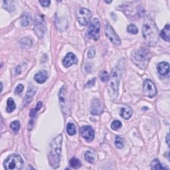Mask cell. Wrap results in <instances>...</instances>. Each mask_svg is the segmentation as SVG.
<instances>
[{
    "label": "cell",
    "instance_id": "6da1fadb",
    "mask_svg": "<svg viewBox=\"0 0 170 170\" xmlns=\"http://www.w3.org/2000/svg\"><path fill=\"white\" fill-rule=\"evenodd\" d=\"M142 35L147 45H153L158 40V30L155 23L150 16L145 17L142 27Z\"/></svg>",
    "mask_w": 170,
    "mask_h": 170
},
{
    "label": "cell",
    "instance_id": "7a4b0ae2",
    "mask_svg": "<svg viewBox=\"0 0 170 170\" xmlns=\"http://www.w3.org/2000/svg\"><path fill=\"white\" fill-rule=\"evenodd\" d=\"M62 142V135L60 134L52 141L51 144V150H50L49 155V164L52 168L55 169L59 167Z\"/></svg>",
    "mask_w": 170,
    "mask_h": 170
},
{
    "label": "cell",
    "instance_id": "3957f363",
    "mask_svg": "<svg viewBox=\"0 0 170 170\" xmlns=\"http://www.w3.org/2000/svg\"><path fill=\"white\" fill-rule=\"evenodd\" d=\"M122 69L121 65H118L112 69L111 72L108 84V93L113 100H115L118 95V87L122 74Z\"/></svg>",
    "mask_w": 170,
    "mask_h": 170
},
{
    "label": "cell",
    "instance_id": "277c9868",
    "mask_svg": "<svg viewBox=\"0 0 170 170\" xmlns=\"http://www.w3.org/2000/svg\"><path fill=\"white\" fill-rule=\"evenodd\" d=\"M24 162L22 157L18 154H11L4 162L6 169H21L23 168Z\"/></svg>",
    "mask_w": 170,
    "mask_h": 170
},
{
    "label": "cell",
    "instance_id": "5b68a950",
    "mask_svg": "<svg viewBox=\"0 0 170 170\" xmlns=\"http://www.w3.org/2000/svg\"><path fill=\"white\" fill-rule=\"evenodd\" d=\"M147 52L146 50L143 49L138 50L132 54V61L138 67L141 69H144L147 63Z\"/></svg>",
    "mask_w": 170,
    "mask_h": 170
},
{
    "label": "cell",
    "instance_id": "8992f818",
    "mask_svg": "<svg viewBox=\"0 0 170 170\" xmlns=\"http://www.w3.org/2000/svg\"><path fill=\"white\" fill-rule=\"evenodd\" d=\"M46 23L41 15H37L34 21V31L39 38H43L46 33Z\"/></svg>",
    "mask_w": 170,
    "mask_h": 170
},
{
    "label": "cell",
    "instance_id": "52a82bcc",
    "mask_svg": "<svg viewBox=\"0 0 170 170\" xmlns=\"http://www.w3.org/2000/svg\"><path fill=\"white\" fill-rule=\"evenodd\" d=\"M100 21L97 18H94L91 21L90 26L88 29L87 33L90 38L94 41L99 40L100 37Z\"/></svg>",
    "mask_w": 170,
    "mask_h": 170
},
{
    "label": "cell",
    "instance_id": "ba28073f",
    "mask_svg": "<svg viewBox=\"0 0 170 170\" xmlns=\"http://www.w3.org/2000/svg\"><path fill=\"white\" fill-rule=\"evenodd\" d=\"M77 17L78 23L81 26H86L89 24L91 18L90 11L86 8H80L77 12Z\"/></svg>",
    "mask_w": 170,
    "mask_h": 170
},
{
    "label": "cell",
    "instance_id": "9c48e42d",
    "mask_svg": "<svg viewBox=\"0 0 170 170\" xmlns=\"http://www.w3.org/2000/svg\"><path fill=\"white\" fill-rule=\"evenodd\" d=\"M105 34L106 37L111 41L115 45L119 46L121 45V40L115 31L113 29V27L110 25L108 22H106L105 24Z\"/></svg>",
    "mask_w": 170,
    "mask_h": 170
},
{
    "label": "cell",
    "instance_id": "30bf717a",
    "mask_svg": "<svg viewBox=\"0 0 170 170\" xmlns=\"http://www.w3.org/2000/svg\"><path fill=\"white\" fill-rule=\"evenodd\" d=\"M144 95L149 98H153L157 94L156 87L152 81L148 79L145 80L143 83Z\"/></svg>",
    "mask_w": 170,
    "mask_h": 170
},
{
    "label": "cell",
    "instance_id": "8fae6325",
    "mask_svg": "<svg viewBox=\"0 0 170 170\" xmlns=\"http://www.w3.org/2000/svg\"><path fill=\"white\" fill-rule=\"evenodd\" d=\"M82 136L87 141H91L94 138V132L93 128L90 126H85L80 129Z\"/></svg>",
    "mask_w": 170,
    "mask_h": 170
},
{
    "label": "cell",
    "instance_id": "7c38bea8",
    "mask_svg": "<svg viewBox=\"0 0 170 170\" xmlns=\"http://www.w3.org/2000/svg\"><path fill=\"white\" fill-rule=\"evenodd\" d=\"M67 86L63 85L62 88L60 90V92L59 94V102L60 105L61 106V108L62 111H65L66 110V103H67Z\"/></svg>",
    "mask_w": 170,
    "mask_h": 170
},
{
    "label": "cell",
    "instance_id": "4fadbf2b",
    "mask_svg": "<svg viewBox=\"0 0 170 170\" xmlns=\"http://www.w3.org/2000/svg\"><path fill=\"white\" fill-rule=\"evenodd\" d=\"M102 103L99 99H94L91 104L90 112L93 115H99L102 112Z\"/></svg>",
    "mask_w": 170,
    "mask_h": 170
},
{
    "label": "cell",
    "instance_id": "5bb4252c",
    "mask_svg": "<svg viewBox=\"0 0 170 170\" xmlns=\"http://www.w3.org/2000/svg\"><path fill=\"white\" fill-rule=\"evenodd\" d=\"M77 56H75L72 53H69L65 56L63 61H62V63L65 67H69L73 65L74 64H77Z\"/></svg>",
    "mask_w": 170,
    "mask_h": 170
},
{
    "label": "cell",
    "instance_id": "9a60e30c",
    "mask_svg": "<svg viewBox=\"0 0 170 170\" xmlns=\"http://www.w3.org/2000/svg\"><path fill=\"white\" fill-rule=\"evenodd\" d=\"M36 93V89L33 87L30 86L28 89L27 93L24 99V106H27L32 101L33 96Z\"/></svg>",
    "mask_w": 170,
    "mask_h": 170
},
{
    "label": "cell",
    "instance_id": "2e32d148",
    "mask_svg": "<svg viewBox=\"0 0 170 170\" xmlns=\"http://www.w3.org/2000/svg\"><path fill=\"white\" fill-rule=\"evenodd\" d=\"M157 70L159 74L162 76H165L169 72V65L167 62H162L157 65Z\"/></svg>",
    "mask_w": 170,
    "mask_h": 170
},
{
    "label": "cell",
    "instance_id": "e0dca14e",
    "mask_svg": "<svg viewBox=\"0 0 170 170\" xmlns=\"http://www.w3.org/2000/svg\"><path fill=\"white\" fill-rule=\"evenodd\" d=\"M47 78H48V74H47V71L43 70V71H40L39 72H37V73L35 75L34 79L37 83H38L39 84H43L47 80Z\"/></svg>",
    "mask_w": 170,
    "mask_h": 170
},
{
    "label": "cell",
    "instance_id": "ac0fdd59",
    "mask_svg": "<svg viewBox=\"0 0 170 170\" xmlns=\"http://www.w3.org/2000/svg\"><path fill=\"white\" fill-rule=\"evenodd\" d=\"M120 115L124 119L128 120L132 115V110L129 106H125L122 107L120 108Z\"/></svg>",
    "mask_w": 170,
    "mask_h": 170
},
{
    "label": "cell",
    "instance_id": "d6986e66",
    "mask_svg": "<svg viewBox=\"0 0 170 170\" xmlns=\"http://www.w3.org/2000/svg\"><path fill=\"white\" fill-rule=\"evenodd\" d=\"M160 37L162 38L166 41H169L170 39V29H169V25L167 24L165 27L162 30L161 33L159 34Z\"/></svg>",
    "mask_w": 170,
    "mask_h": 170
},
{
    "label": "cell",
    "instance_id": "ffe728a7",
    "mask_svg": "<svg viewBox=\"0 0 170 170\" xmlns=\"http://www.w3.org/2000/svg\"><path fill=\"white\" fill-rule=\"evenodd\" d=\"M31 21V15L28 13L26 12L24 13L21 17V24L23 27H27L29 25Z\"/></svg>",
    "mask_w": 170,
    "mask_h": 170
},
{
    "label": "cell",
    "instance_id": "44dd1931",
    "mask_svg": "<svg viewBox=\"0 0 170 170\" xmlns=\"http://www.w3.org/2000/svg\"><path fill=\"white\" fill-rule=\"evenodd\" d=\"M84 158L86 161L89 163H93L95 161V154L93 152V151H87V152L84 154Z\"/></svg>",
    "mask_w": 170,
    "mask_h": 170
},
{
    "label": "cell",
    "instance_id": "7402d4cb",
    "mask_svg": "<svg viewBox=\"0 0 170 170\" xmlns=\"http://www.w3.org/2000/svg\"><path fill=\"white\" fill-rule=\"evenodd\" d=\"M69 163H70V165L72 167V168L74 169L79 168L82 165L81 162L75 157H72V158L70 159V162Z\"/></svg>",
    "mask_w": 170,
    "mask_h": 170
},
{
    "label": "cell",
    "instance_id": "603a6c76",
    "mask_svg": "<svg viewBox=\"0 0 170 170\" xmlns=\"http://www.w3.org/2000/svg\"><path fill=\"white\" fill-rule=\"evenodd\" d=\"M15 108H16V106H15V104L14 101L13 99L11 98L8 99L7 102V108H6V111L9 113H10L15 111Z\"/></svg>",
    "mask_w": 170,
    "mask_h": 170
},
{
    "label": "cell",
    "instance_id": "cb8c5ba5",
    "mask_svg": "<svg viewBox=\"0 0 170 170\" xmlns=\"http://www.w3.org/2000/svg\"><path fill=\"white\" fill-rule=\"evenodd\" d=\"M165 168V167H163L162 163L157 159H153L151 163V169H164Z\"/></svg>",
    "mask_w": 170,
    "mask_h": 170
},
{
    "label": "cell",
    "instance_id": "d4e9b609",
    "mask_svg": "<svg viewBox=\"0 0 170 170\" xmlns=\"http://www.w3.org/2000/svg\"><path fill=\"white\" fill-rule=\"evenodd\" d=\"M20 44L24 48H30V47L33 45V41L32 40L28 38V37H25V38L21 39Z\"/></svg>",
    "mask_w": 170,
    "mask_h": 170
},
{
    "label": "cell",
    "instance_id": "484cf974",
    "mask_svg": "<svg viewBox=\"0 0 170 170\" xmlns=\"http://www.w3.org/2000/svg\"><path fill=\"white\" fill-rule=\"evenodd\" d=\"M67 132L68 135L70 136H73L77 133V128L75 125L73 123L69 122L67 126Z\"/></svg>",
    "mask_w": 170,
    "mask_h": 170
},
{
    "label": "cell",
    "instance_id": "4316f807",
    "mask_svg": "<svg viewBox=\"0 0 170 170\" xmlns=\"http://www.w3.org/2000/svg\"><path fill=\"white\" fill-rule=\"evenodd\" d=\"M115 146L117 147L118 149H122L123 148L124 146V140L120 136H117L116 138L115 141H114Z\"/></svg>",
    "mask_w": 170,
    "mask_h": 170
},
{
    "label": "cell",
    "instance_id": "83f0119b",
    "mask_svg": "<svg viewBox=\"0 0 170 170\" xmlns=\"http://www.w3.org/2000/svg\"><path fill=\"white\" fill-rule=\"evenodd\" d=\"M4 8L7 9L9 12H13L15 9V7L14 5V2H10V1H4Z\"/></svg>",
    "mask_w": 170,
    "mask_h": 170
},
{
    "label": "cell",
    "instance_id": "f1b7e54d",
    "mask_svg": "<svg viewBox=\"0 0 170 170\" xmlns=\"http://www.w3.org/2000/svg\"><path fill=\"white\" fill-rule=\"evenodd\" d=\"M10 127L12 129V130L14 132L15 134H17L19 130H20V124L19 121L17 120H15L12 122L11 124H10Z\"/></svg>",
    "mask_w": 170,
    "mask_h": 170
},
{
    "label": "cell",
    "instance_id": "f546056e",
    "mask_svg": "<svg viewBox=\"0 0 170 170\" xmlns=\"http://www.w3.org/2000/svg\"><path fill=\"white\" fill-rule=\"evenodd\" d=\"M127 31L131 34H137L138 32V29L135 25L130 24L127 27Z\"/></svg>",
    "mask_w": 170,
    "mask_h": 170
},
{
    "label": "cell",
    "instance_id": "4dcf8cb0",
    "mask_svg": "<svg viewBox=\"0 0 170 170\" xmlns=\"http://www.w3.org/2000/svg\"><path fill=\"white\" fill-rule=\"evenodd\" d=\"M122 123L119 120H114L112 122L111 124V128L113 130H117L118 129L122 127Z\"/></svg>",
    "mask_w": 170,
    "mask_h": 170
},
{
    "label": "cell",
    "instance_id": "1f68e13d",
    "mask_svg": "<svg viewBox=\"0 0 170 170\" xmlns=\"http://www.w3.org/2000/svg\"><path fill=\"white\" fill-rule=\"evenodd\" d=\"M99 77L100 80L104 82V83H105V82L109 80V74L106 71H102V72H100Z\"/></svg>",
    "mask_w": 170,
    "mask_h": 170
},
{
    "label": "cell",
    "instance_id": "d6a6232c",
    "mask_svg": "<svg viewBox=\"0 0 170 170\" xmlns=\"http://www.w3.org/2000/svg\"><path fill=\"white\" fill-rule=\"evenodd\" d=\"M96 55V50L94 47H91L88 51V56L90 59H93L94 57V56Z\"/></svg>",
    "mask_w": 170,
    "mask_h": 170
},
{
    "label": "cell",
    "instance_id": "836d02e7",
    "mask_svg": "<svg viewBox=\"0 0 170 170\" xmlns=\"http://www.w3.org/2000/svg\"><path fill=\"white\" fill-rule=\"evenodd\" d=\"M23 89H24V87H23V84H19L18 86L16 88H15L14 93H15V94H20L22 92H23Z\"/></svg>",
    "mask_w": 170,
    "mask_h": 170
},
{
    "label": "cell",
    "instance_id": "e575fe53",
    "mask_svg": "<svg viewBox=\"0 0 170 170\" xmlns=\"http://www.w3.org/2000/svg\"><path fill=\"white\" fill-rule=\"evenodd\" d=\"M95 80H96V78H93L92 80H89L88 83L86 84V87H88V88H89V87H93L94 84H95Z\"/></svg>",
    "mask_w": 170,
    "mask_h": 170
},
{
    "label": "cell",
    "instance_id": "d590c367",
    "mask_svg": "<svg viewBox=\"0 0 170 170\" xmlns=\"http://www.w3.org/2000/svg\"><path fill=\"white\" fill-rule=\"evenodd\" d=\"M39 3L43 7H49L50 4H51V2L45 0V1H39Z\"/></svg>",
    "mask_w": 170,
    "mask_h": 170
},
{
    "label": "cell",
    "instance_id": "8d00e7d4",
    "mask_svg": "<svg viewBox=\"0 0 170 170\" xmlns=\"http://www.w3.org/2000/svg\"><path fill=\"white\" fill-rule=\"evenodd\" d=\"M41 107H42V102L39 101V102H38L37 103L36 108H35V111L37 112V111H39L41 108Z\"/></svg>",
    "mask_w": 170,
    "mask_h": 170
},
{
    "label": "cell",
    "instance_id": "74e56055",
    "mask_svg": "<svg viewBox=\"0 0 170 170\" xmlns=\"http://www.w3.org/2000/svg\"><path fill=\"white\" fill-rule=\"evenodd\" d=\"M36 114H37V111H35V109L34 108V109H32V110H31V111H30L29 116H31V118H33V117H35V116Z\"/></svg>",
    "mask_w": 170,
    "mask_h": 170
},
{
    "label": "cell",
    "instance_id": "f35d334b",
    "mask_svg": "<svg viewBox=\"0 0 170 170\" xmlns=\"http://www.w3.org/2000/svg\"><path fill=\"white\" fill-rule=\"evenodd\" d=\"M166 141H167V144H168V145H169V134H168V136H167Z\"/></svg>",
    "mask_w": 170,
    "mask_h": 170
},
{
    "label": "cell",
    "instance_id": "ab89813d",
    "mask_svg": "<svg viewBox=\"0 0 170 170\" xmlns=\"http://www.w3.org/2000/svg\"><path fill=\"white\" fill-rule=\"evenodd\" d=\"M112 1H110V2H107V1H105V3H106V4H109V3H111Z\"/></svg>",
    "mask_w": 170,
    "mask_h": 170
}]
</instances>
